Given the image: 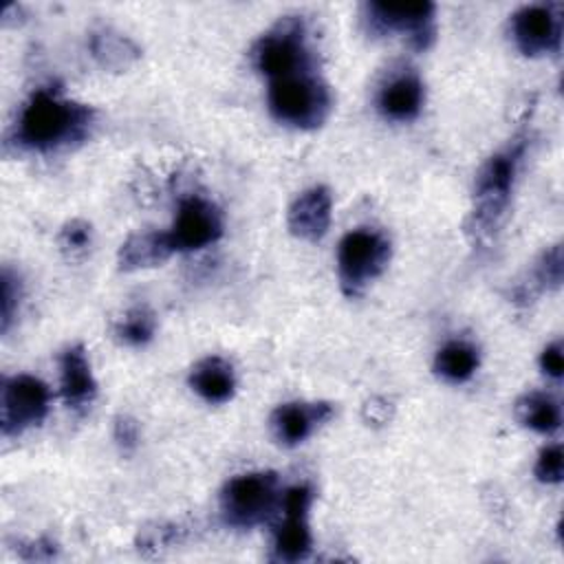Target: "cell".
<instances>
[{
  "mask_svg": "<svg viewBox=\"0 0 564 564\" xmlns=\"http://www.w3.org/2000/svg\"><path fill=\"white\" fill-rule=\"evenodd\" d=\"M93 242V227L82 218L68 220L59 231V247L70 258H82Z\"/></svg>",
  "mask_w": 564,
  "mask_h": 564,
  "instance_id": "24",
  "label": "cell"
},
{
  "mask_svg": "<svg viewBox=\"0 0 564 564\" xmlns=\"http://www.w3.org/2000/svg\"><path fill=\"white\" fill-rule=\"evenodd\" d=\"M112 436H115V443L119 445V449L123 454H130L139 445V423L128 414H119L112 425Z\"/></svg>",
  "mask_w": 564,
  "mask_h": 564,
  "instance_id": "26",
  "label": "cell"
},
{
  "mask_svg": "<svg viewBox=\"0 0 564 564\" xmlns=\"http://www.w3.org/2000/svg\"><path fill=\"white\" fill-rule=\"evenodd\" d=\"M562 267H564V256H562V247L553 245L549 247L535 262V267L531 269L529 278L524 282H520L513 291L516 302H527L529 297H535L542 291H551L557 289L562 284Z\"/></svg>",
  "mask_w": 564,
  "mask_h": 564,
  "instance_id": "20",
  "label": "cell"
},
{
  "mask_svg": "<svg viewBox=\"0 0 564 564\" xmlns=\"http://www.w3.org/2000/svg\"><path fill=\"white\" fill-rule=\"evenodd\" d=\"M167 236L174 251L205 249L223 236V216L207 198L187 196L181 200Z\"/></svg>",
  "mask_w": 564,
  "mask_h": 564,
  "instance_id": "11",
  "label": "cell"
},
{
  "mask_svg": "<svg viewBox=\"0 0 564 564\" xmlns=\"http://www.w3.org/2000/svg\"><path fill=\"white\" fill-rule=\"evenodd\" d=\"M90 48H93L95 59L104 68H110V70H123L141 57L139 46L130 37H126L123 33H117L112 29L95 31L90 37Z\"/></svg>",
  "mask_w": 564,
  "mask_h": 564,
  "instance_id": "21",
  "label": "cell"
},
{
  "mask_svg": "<svg viewBox=\"0 0 564 564\" xmlns=\"http://www.w3.org/2000/svg\"><path fill=\"white\" fill-rule=\"evenodd\" d=\"M313 502V489L308 485H293L282 494L280 511L282 520L273 529V560L300 562L311 553V527L308 509Z\"/></svg>",
  "mask_w": 564,
  "mask_h": 564,
  "instance_id": "9",
  "label": "cell"
},
{
  "mask_svg": "<svg viewBox=\"0 0 564 564\" xmlns=\"http://www.w3.org/2000/svg\"><path fill=\"white\" fill-rule=\"evenodd\" d=\"M280 480L273 471L238 474L220 491V513L229 527L253 529L280 509Z\"/></svg>",
  "mask_w": 564,
  "mask_h": 564,
  "instance_id": "4",
  "label": "cell"
},
{
  "mask_svg": "<svg viewBox=\"0 0 564 564\" xmlns=\"http://www.w3.org/2000/svg\"><path fill=\"white\" fill-rule=\"evenodd\" d=\"M478 364H480L478 348L469 341L454 339L438 348L434 357V372L449 383H463L476 375Z\"/></svg>",
  "mask_w": 564,
  "mask_h": 564,
  "instance_id": "18",
  "label": "cell"
},
{
  "mask_svg": "<svg viewBox=\"0 0 564 564\" xmlns=\"http://www.w3.org/2000/svg\"><path fill=\"white\" fill-rule=\"evenodd\" d=\"M533 474L544 485H557L564 478V454L560 445H546L535 458Z\"/></svg>",
  "mask_w": 564,
  "mask_h": 564,
  "instance_id": "25",
  "label": "cell"
},
{
  "mask_svg": "<svg viewBox=\"0 0 564 564\" xmlns=\"http://www.w3.org/2000/svg\"><path fill=\"white\" fill-rule=\"evenodd\" d=\"M48 386L33 375H11L0 388V425L4 436H18L40 425L48 414Z\"/></svg>",
  "mask_w": 564,
  "mask_h": 564,
  "instance_id": "8",
  "label": "cell"
},
{
  "mask_svg": "<svg viewBox=\"0 0 564 564\" xmlns=\"http://www.w3.org/2000/svg\"><path fill=\"white\" fill-rule=\"evenodd\" d=\"M0 286H2V293H0V330L7 333L11 328V322H13L15 313H18L22 284H20L18 273H13L9 267H4L2 275H0Z\"/></svg>",
  "mask_w": 564,
  "mask_h": 564,
  "instance_id": "23",
  "label": "cell"
},
{
  "mask_svg": "<svg viewBox=\"0 0 564 564\" xmlns=\"http://www.w3.org/2000/svg\"><path fill=\"white\" fill-rule=\"evenodd\" d=\"M59 394L70 410H84L97 397V381L82 344L68 346L59 355Z\"/></svg>",
  "mask_w": 564,
  "mask_h": 564,
  "instance_id": "14",
  "label": "cell"
},
{
  "mask_svg": "<svg viewBox=\"0 0 564 564\" xmlns=\"http://www.w3.org/2000/svg\"><path fill=\"white\" fill-rule=\"evenodd\" d=\"M93 121V108L66 99L55 86H40L18 115L13 143L29 152H53L84 141Z\"/></svg>",
  "mask_w": 564,
  "mask_h": 564,
  "instance_id": "1",
  "label": "cell"
},
{
  "mask_svg": "<svg viewBox=\"0 0 564 564\" xmlns=\"http://www.w3.org/2000/svg\"><path fill=\"white\" fill-rule=\"evenodd\" d=\"M335 408L328 401H289L280 403L271 414L273 436L286 445L304 443L319 425L330 421Z\"/></svg>",
  "mask_w": 564,
  "mask_h": 564,
  "instance_id": "12",
  "label": "cell"
},
{
  "mask_svg": "<svg viewBox=\"0 0 564 564\" xmlns=\"http://www.w3.org/2000/svg\"><path fill=\"white\" fill-rule=\"evenodd\" d=\"M189 388L207 403H225L236 392V375L227 359L209 355L192 366Z\"/></svg>",
  "mask_w": 564,
  "mask_h": 564,
  "instance_id": "16",
  "label": "cell"
},
{
  "mask_svg": "<svg viewBox=\"0 0 564 564\" xmlns=\"http://www.w3.org/2000/svg\"><path fill=\"white\" fill-rule=\"evenodd\" d=\"M516 416L518 421L538 432V434H553L562 425V410L560 403L546 392H527L516 401Z\"/></svg>",
  "mask_w": 564,
  "mask_h": 564,
  "instance_id": "19",
  "label": "cell"
},
{
  "mask_svg": "<svg viewBox=\"0 0 564 564\" xmlns=\"http://www.w3.org/2000/svg\"><path fill=\"white\" fill-rule=\"evenodd\" d=\"M390 240L370 227L350 229L337 247V278L348 297L359 295L390 262Z\"/></svg>",
  "mask_w": 564,
  "mask_h": 564,
  "instance_id": "6",
  "label": "cell"
},
{
  "mask_svg": "<svg viewBox=\"0 0 564 564\" xmlns=\"http://www.w3.org/2000/svg\"><path fill=\"white\" fill-rule=\"evenodd\" d=\"M425 101V88L414 70L392 75L377 93V110L390 121H412Z\"/></svg>",
  "mask_w": 564,
  "mask_h": 564,
  "instance_id": "15",
  "label": "cell"
},
{
  "mask_svg": "<svg viewBox=\"0 0 564 564\" xmlns=\"http://www.w3.org/2000/svg\"><path fill=\"white\" fill-rule=\"evenodd\" d=\"M361 414H364V421L370 425H383V423H388L390 421V416H392V403L390 401H386V399H381V397H372V399H368L366 403H364V410H361Z\"/></svg>",
  "mask_w": 564,
  "mask_h": 564,
  "instance_id": "29",
  "label": "cell"
},
{
  "mask_svg": "<svg viewBox=\"0 0 564 564\" xmlns=\"http://www.w3.org/2000/svg\"><path fill=\"white\" fill-rule=\"evenodd\" d=\"M256 68L271 82L278 77L315 70V59L306 42V26L297 15L280 18L260 35L253 51Z\"/></svg>",
  "mask_w": 564,
  "mask_h": 564,
  "instance_id": "5",
  "label": "cell"
},
{
  "mask_svg": "<svg viewBox=\"0 0 564 564\" xmlns=\"http://www.w3.org/2000/svg\"><path fill=\"white\" fill-rule=\"evenodd\" d=\"M527 141L520 137L505 150L491 154L476 174L474 203L467 218V234L474 242L487 245L502 227Z\"/></svg>",
  "mask_w": 564,
  "mask_h": 564,
  "instance_id": "2",
  "label": "cell"
},
{
  "mask_svg": "<svg viewBox=\"0 0 564 564\" xmlns=\"http://www.w3.org/2000/svg\"><path fill=\"white\" fill-rule=\"evenodd\" d=\"M178 531L174 527H154V529H143L141 538H139V551H148V549H165L172 542H176Z\"/></svg>",
  "mask_w": 564,
  "mask_h": 564,
  "instance_id": "27",
  "label": "cell"
},
{
  "mask_svg": "<svg viewBox=\"0 0 564 564\" xmlns=\"http://www.w3.org/2000/svg\"><path fill=\"white\" fill-rule=\"evenodd\" d=\"M434 13L432 2H368L364 7L370 33H403L416 51H425L434 42Z\"/></svg>",
  "mask_w": 564,
  "mask_h": 564,
  "instance_id": "7",
  "label": "cell"
},
{
  "mask_svg": "<svg viewBox=\"0 0 564 564\" xmlns=\"http://www.w3.org/2000/svg\"><path fill=\"white\" fill-rule=\"evenodd\" d=\"M540 368L546 377L551 379H560L564 375V350H562V341H553L549 346H544V350L540 352Z\"/></svg>",
  "mask_w": 564,
  "mask_h": 564,
  "instance_id": "28",
  "label": "cell"
},
{
  "mask_svg": "<svg viewBox=\"0 0 564 564\" xmlns=\"http://www.w3.org/2000/svg\"><path fill=\"white\" fill-rule=\"evenodd\" d=\"M267 101L271 115L280 123L297 130L319 128L333 110L330 88L317 77L315 70L271 79Z\"/></svg>",
  "mask_w": 564,
  "mask_h": 564,
  "instance_id": "3",
  "label": "cell"
},
{
  "mask_svg": "<svg viewBox=\"0 0 564 564\" xmlns=\"http://www.w3.org/2000/svg\"><path fill=\"white\" fill-rule=\"evenodd\" d=\"M156 319L148 306H132L115 326V335L126 346H143L154 337Z\"/></svg>",
  "mask_w": 564,
  "mask_h": 564,
  "instance_id": "22",
  "label": "cell"
},
{
  "mask_svg": "<svg viewBox=\"0 0 564 564\" xmlns=\"http://www.w3.org/2000/svg\"><path fill=\"white\" fill-rule=\"evenodd\" d=\"M560 4H527L511 15V37L529 57L557 53L562 44Z\"/></svg>",
  "mask_w": 564,
  "mask_h": 564,
  "instance_id": "10",
  "label": "cell"
},
{
  "mask_svg": "<svg viewBox=\"0 0 564 564\" xmlns=\"http://www.w3.org/2000/svg\"><path fill=\"white\" fill-rule=\"evenodd\" d=\"M333 214V196L324 185H313L295 196L289 207V231L306 242H317L328 234Z\"/></svg>",
  "mask_w": 564,
  "mask_h": 564,
  "instance_id": "13",
  "label": "cell"
},
{
  "mask_svg": "<svg viewBox=\"0 0 564 564\" xmlns=\"http://www.w3.org/2000/svg\"><path fill=\"white\" fill-rule=\"evenodd\" d=\"M174 251L167 231H139L132 234L117 253V262L121 271H139L159 267L165 262Z\"/></svg>",
  "mask_w": 564,
  "mask_h": 564,
  "instance_id": "17",
  "label": "cell"
}]
</instances>
